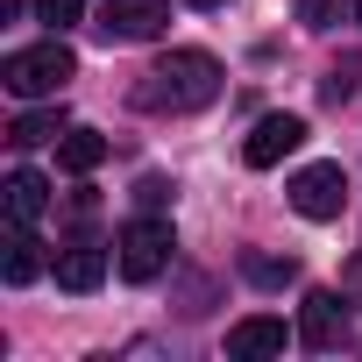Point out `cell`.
Segmentation results:
<instances>
[{
    "instance_id": "obj_12",
    "label": "cell",
    "mask_w": 362,
    "mask_h": 362,
    "mask_svg": "<svg viewBox=\"0 0 362 362\" xmlns=\"http://www.w3.org/2000/svg\"><path fill=\"white\" fill-rule=\"evenodd\" d=\"M0 192H8V214H15V221H43V206H50V185H43L36 170H15Z\"/></svg>"
},
{
    "instance_id": "obj_3",
    "label": "cell",
    "mask_w": 362,
    "mask_h": 362,
    "mask_svg": "<svg viewBox=\"0 0 362 362\" xmlns=\"http://www.w3.org/2000/svg\"><path fill=\"white\" fill-rule=\"evenodd\" d=\"M114 249H121V256H114L121 277H128V284H149V277H163V263H170V228H163V221H128Z\"/></svg>"
},
{
    "instance_id": "obj_13",
    "label": "cell",
    "mask_w": 362,
    "mask_h": 362,
    "mask_svg": "<svg viewBox=\"0 0 362 362\" xmlns=\"http://www.w3.org/2000/svg\"><path fill=\"white\" fill-rule=\"evenodd\" d=\"M57 135H64V114H57V107H36V114H22V121L8 128L15 149H36V142H57Z\"/></svg>"
},
{
    "instance_id": "obj_9",
    "label": "cell",
    "mask_w": 362,
    "mask_h": 362,
    "mask_svg": "<svg viewBox=\"0 0 362 362\" xmlns=\"http://www.w3.org/2000/svg\"><path fill=\"white\" fill-rule=\"evenodd\" d=\"M36 270H43V242L29 235V221H15L8 256H0V277H8V284H36Z\"/></svg>"
},
{
    "instance_id": "obj_10",
    "label": "cell",
    "mask_w": 362,
    "mask_h": 362,
    "mask_svg": "<svg viewBox=\"0 0 362 362\" xmlns=\"http://www.w3.org/2000/svg\"><path fill=\"white\" fill-rule=\"evenodd\" d=\"M100 277H107V256H100L93 242H78V249L57 256V284H64V291H100Z\"/></svg>"
},
{
    "instance_id": "obj_20",
    "label": "cell",
    "mask_w": 362,
    "mask_h": 362,
    "mask_svg": "<svg viewBox=\"0 0 362 362\" xmlns=\"http://www.w3.org/2000/svg\"><path fill=\"white\" fill-rule=\"evenodd\" d=\"M355 22H362V0H355Z\"/></svg>"
},
{
    "instance_id": "obj_4",
    "label": "cell",
    "mask_w": 362,
    "mask_h": 362,
    "mask_svg": "<svg viewBox=\"0 0 362 362\" xmlns=\"http://www.w3.org/2000/svg\"><path fill=\"white\" fill-rule=\"evenodd\" d=\"M284 192H291V206H298L305 221H341V206H348V170H341V163H305Z\"/></svg>"
},
{
    "instance_id": "obj_14",
    "label": "cell",
    "mask_w": 362,
    "mask_h": 362,
    "mask_svg": "<svg viewBox=\"0 0 362 362\" xmlns=\"http://www.w3.org/2000/svg\"><path fill=\"white\" fill-rule=\"evenodd\" d=\"M348 93H355V57H341V64H334V71L320 78V100H327V107H341Z\"/></svg>"
},
{
    "instance_id": "obj_19",
    "label": "cell",
    "mask_w": 362,
    "mask_h": 362,
    "mask_svg": "<svg viewBox=\"0 0 362 362\" xmlns=\"http://www.w3.org/2000/svg\"><path fill=\"white\" fill-rule=\"evenodd\" d=\"M192 8H228V0H192Z\"/></svg>"
},
{
    "instance_id": "obj_11",
    "label": "cell",
    "mask_w": 362,
    "mask_h": 362,
    "mask_svg": "<svg viewBox=\"0 0 362 362\" xmlns=\"http://www.w3.org/2000/svg\"><path fill=\"white\" fill-rule=\"evenodd\" d=\"M57 163L78 170V177L100 170V163H107V135H93V128H64V135H57Z\"/></svg>"
},
{
    "instance_id": "obj_18",
    "label": "cell",
    "mask_w": 362,
    "mask_h": 362,
    "mask_svg": "<svg viewBox=\"0 0 362 362\" xmlns=\"http://www.w3.org/2000/svg\"><path fill=\"white\" fill-rule=\"evenodd\" d=\"M135 199H142V206H149V214H156V206H163V199H170V185H163V177H142V185H135Z\"/></svg>"
},
{
    "instance_id": "obj_15",
    "label": "cell",
    "mask_w": 362,
    "mask_h": 362,
    "mask_svg": "<svg viewBox=\"0 0 362 362\" xmlns=\"http://www.w3.org/2000/svg\"><path fill=\"white\" fill-rule=\"evenodd\" d=\"M249 277L277 291V284H291V277H298V263H291V256H284V263H277V256H249Z\"/></svg>"
},
{
    "instance_id": "obj_5",
    "label": "cell",
    "mask_w": 362,
    "mask_h": 362,
    "mask_svg": "<svg viewBox=\"0 0 362 362\" xmlns=\"http://www.w3.org/2000/svg\"><path fill=\"white\" fill-rule=\"evenodd\" d=\"M163 22H170V0H107L100 36L107 43H149V36H163Z\"/></svg>"
},
{
    "instance_id": "obj_7",
    "label": "cell",
    "mask_w": 362,
    "mask_h": 362,
    "mask_svg": "<svg viewBox=\"0 0 362 362\" xmlns=\"http://www.w3.org/2000/svg\"><path fill=\"white\" fill-rule=\"evenodd\" d=\"M284 341H291V334H284V320H277V313H249V320H235V327H228V355H235V362L284 355Z\"/></svg>"
},
{
    "instance_id": "obj_8",
    "label": "cell",
    "mask_w": 362,
    "mask_h": 362,
    "mask_svg": "<svg viewBox=\"0 0 362 362\" xmlns=\"http://www.w3.org/2000/svg\"><path fill=\"white\" fill-rule=\"evenodd\" d=\"M341 327H348V305H341V291H305L298 341H305V348H334V341H341Z\"/></svg>"
},
{
    "instance_id": "obj_6",
    "label": "cell",
    "mask_w": 362,
    "mask_h": 362,
    "mask_svg": "<svg viewBox=\"0 0 362 362\" xmlns=\"http://www.w3.org/2000/svg\"><path fill=\"white\" fill-rule=\"evenodd\" d=\"M298 142H305V121H298V114H263V121L249 128V142H242V163H249V170H270V163H284Z\"/></svg>"
},
{
    "instance_id": "obj_17",
    "label": "cell",
    "mask_w": 362,
    "mask_h": 362,
    "mask_svg": "<svg viewBox=\"0 0 362 362\" xmlns=\"http://www.w3.org/2000/svg\"><path fill=\"white\" fill-rule=\"evenodd\" d=\"M298 15H305V29H327L334 22V0H298Z\"/></svg>"
},
{
    "instance_id": "obj_1",
    "label": "cell",
    "mask_w": 362,
    "mask_h": 362,
    "mask_svg": "<svg viewBox=\"0 0 362 362\" xmlns=\"http://www.w3.org/2000/svg\"><path fill=\"white\" fill-rule=\"evenodd\" d=\"M214 100H221V57H206V50H170L135 86V107L142 114H199Z\"/></svg>"
},
{
    "instance_id": "obj_2",
    "label": "cell",
    "mask_w": 362,
    "mask_h": 362,
    "mask_svg": "<svg viewBox=\"0 0 362 362\" xmlns=\"http://www.w3.org/2000/svg\"><path fill=\"white\" fill-rule=\"evenodd\" d=\"M78 78V57H71V43H29V50H15L8 64H0V86L8 93H22V100H43V93H64Z\"/></svg>"
},
{
    "instance_id": "obj_16",
    "label": "cell",
    "mask_w": 362,
    "mask_h": 362,
    "mask_svg": "<svg viewBox=\"0 0 362 362\" xmlns=\"http://www.w3.org/2000/svg\"><path fill=\"white\" fill-rule=\"evenodd\" d=\"M36 15H43L50 29H71V22L86 15V0H36Z\"/></svg>"
}]
</instances>
